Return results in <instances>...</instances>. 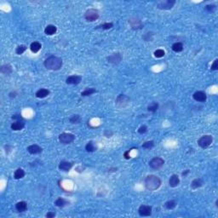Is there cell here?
I'll list each match as a JSON object with an SVG mask.
<instances>
[{"label": "cell", "mask_w": 218, "mask_h": 218, "mask_svg": "<svg viewBox=\"0 0 218 218\" xmlns=\"http://www.w3.org/2000/svg\"><path fill=\"white\" fill-rule=\"evenodd\" d=\"M73 162H68V161H61L59 164V169L61 170V171H64V172H68L69 170L73 168Z\"/></svg>", "instance_id": "15"}, {"label": "cell", "mask_w": 218, "mask_h": 218, "mask_svg": "<svg viewBox=\"0 0 218 218\" xmlns=\"http://www.w3.org/2000/svg\"><path fill=\"white\" fill-rule=\"evenodd\" d=\"M16 209L18 212H24L27 209V204L25 201H20L16 203Z\"/></svg>", "instance_id": "23"}, {"label": "cell", "mask_w": 218, "mask_h": 218, "mask_svg": "<svg viewBox=\"0 0 218 218\" xmlns=\"http://www.w3.org/2000/svg\"><path fill=\"white\" fill-rule=\"evenodd\" d=\"M49 95V90L47 89H44V88H42L39 89L35 94V96L37 98H39V99H43V98H45L46 96H48Z\"/></svg>", "instance_id": "18"}, {"label": "cell", "mask_w": 218, "mask_h": 218, "mask_svg": "<svg viewBox=\"0 0 218 218\" xmlns=\"http://www.w3.org/2000/svg\"><path fill=\"white\" fill-rule=\"evenodd\" d=\"M0 71H1V73H3V74H5V75H9L10 73L13 72V69H12L11 65L4 64L1 66Z\"/></svg>", "instance_id": "22"}, {"label": "cell", "mask_w": 218, "mask_h": 218, "mask_svg": "<svg viewBox=\"0 0 218 218\" xmlns=\"http://www.w3.org/2000/svg\"><path fill=\"white\" fill-rule=\"evenodd\" d=\"M204 185V181L201 178H196L191 182V187L193 189H198Z\"/></svg>", "instance_id": "20"}, {"label": "cell", "mask_w": 218, "mask_h": 218, "mask_svg": "<svg viewBox=\"0 0 218 218\" xmlns=\"http://www.w3.org/2000/svg\"><path fill=\"white\" fill-rule=\"evenodd\" d=\"M188 173H189V170H186V171L182 172V176H183V177H186V176L187 175V174H188Z\"/></svg>", "instance_id": "42"}, {"label": "cell", "mask_w": 218, "mask_h": 218, "mask_svg": "<svg viewBox=\"0 0 218 218\" xmlns=\"http://www.w3.org/2000/svg\"><path fill=\"white\" fill-rule=\"evenodd\" d=\"M171 49L174 52L176 53H179V52H182L183 50V44L181 42H177V43H174L171 46Z\"/></svg>", "instance_id": "24"}, {"label": "cell", "mask_w": 218, "mask_h": 218, "mask_svg": "<svg viewBox=\"0 0 218 218\" xmlns=\"http://www.w3.org/2000/svg\"><path fill=\"white\" fill-rule=\"evenodd\" d=\"M44 65L48 70L58 71L61 68V66L63 65V61H62L61 58L52 56H49L45 59Z\"/></svg>", "instance_id": "1"}, {"label": "cell", "mask_w": 218, "mask_h": 218, "mask_svg": "<svg viewBox=\"0 0 218 218\" xmlns=\"http://www.w3.org/2000/svg\"><path fill=\"white\" fill-rule=\"evenodd\" d=\"M97 90L94 88H87L85 89L83 92H81V96H91L95 93H96Z\"/></svg>", "instance_id": "28"}, {"label": "cell", "mask_w": 218, "mask_h": 218, "mask_svg": "<svg viewBox=\"0 0 218 218\" xmlns=\"http://www.w3.org/2000/svg\"><path fill=\"white\" fill-rule=\"evenodd\" d=\"M113 27V23L112 22H106L101 25H99L96 27V29H101V30H109Z\"/></svg>", "instance_id": "29"}, {"label": "cell", "mask_w": 218, "mask_h": 218, "mask_svg": "<svg viewBox=\"0 0 218 218\" xmlns=\"http://www.w3.org/2000/svg\"><path fill=\"white\" fill-rule=\"evenodd\" d=\"M69 202L68 201H66L65 199L63 198H58L55 201V204L56 205L57 207H60V208H61V207H64L66 206V204H68Z\"/></svg>", "instance_id": "27"}, {"label": "cell", "mask_w": 218, "mask_h": 218, "mask_svg": "<svg viewBox=\"0 0 218 218\" xmlns=\"http://www.w3.org/2000/svg\"><path fill=\"white\" fill-rule=\"evenodd\" d=\"M82 80V77L79 75H71L66 78V83L67 84H73V85H77L79 84Z\"/></svg>", "instance_id": "12"}, {"label": "cell", "mask_w": 218, "mask_h": 218, "mask_svg": "<svg viewBox=\"0 0 218 218\" xmlns=\"http://www.w3.org/2000/svg\"><path fill=\"white\" fill-rule=\"evenodd\" d=\"M193 98L196 101H199V102H204L207 99V96L204 91H196L193 95Z\"/></svg>", "instance_id": "13"}, {"label": "cell", "mask_w": 218, "mask_h": 218, "mask_svg": "<svg viewBox=\"0 0 218 218\" xmlns=\"http://www.w3.org/2000/svg\"><path fill=\"white\" fill-rule=\"evenodd\" d=\"M179 184H180V178H179V177H178L177 175H176V174L172 175L170 177V179H169V185H170V187H176Z\"/></svg>", "instance_id": "17"}, {"label": "cell", "mask_w": 218, "mask_h": 218, "mask_svg": "<svg viewBox=\"0 0 218 218\" xmlns=\"http://www.w3.org/2000/svg\"><path fill=\"white\" fill-rule=\"evenodd\" d=\"M129 98L128 96H126L125 95H119V96L117 97V100H116V105L118 106L119 107H124L128 105L129 103Z\"/></svg>", "instance_id": "10"}, {"label": "cell", "mask_w": 218, "mask_h": 218, "mask_svg": "<svg viewBox=\"0 0 218 218\" xmlns=\"http://www.w3.org/2000/svg\"><path fill=\"white\" fill-rule=\"evenodd\" d=\"M164 164V160L160 157H155L149 161V166L154 170H159Z\"/></svg>", "instance_id": "7"}, {"label": "cell", "mask_w": 218, "mask_h": 218, "mask_svg": "<svg viewBox=\"0 0 218 218\" xmlns=\"http://www.w3.org/2000/svg\"><path fill=\"white\" fill-rule=\"evenodd\" d=\"M25 127V123L23 120H17V121L12 123L10 128L12 130H15V131H19V130H21Z\"/></svg>", "instance_id": "16"}, {"label": "cell", "mask_w": 218, "mask_h": 218, "mask_svg": "<svg viewBox=\"0 0 218 218\" xmlns=\"http://www.w3.org/2000/svg\"><path fill=\"white\" fill-rule=\"evenodd\" d=\"M213 142V137L211 135H204L198 140V145L203 149L209 147Z\"/></svg>", "instance_id": "4"}, {"label": "cell", "mask_w": 218, "mask_h": 218, "mask_svg": "<svg viewBox=\"0 0 218 218\" xmlns=\"http://www.w3.org/2000/svg\"><path fill=\"white\" fill-rule=\"evenodd\" d=\"M57 32V27L54 25H48L45 29H44V33L49 36H52Z\"/></svg>", "instance_id": "19"}, {"label": "cell", "mask_w": 218, "mask_h": 218, "mask_svg": "<svg viewBox=\"0 0 218 218\" xmlns=\"http://www.w3.org/2000/svg\"><path fill=\"white\" fill-rule=\"evenodd\" d=\"M152 210H153L152 206L142 204L139 207L138 213L141 217H150L152 215Z\"/></svg>", "instance_id": "8"}, {"label": "cell", "mask_w": 218, "mask_h": 218, "mask_svg": "<svg viewBox=\"0 0 218 218\" xmlns=\"http://www.w3.org/2000/svg\"><path fill=\"white\" fill-rule=\"evenodd\" d=\"M164 55H165V52H164V50L162 49H156V50L154 51V56L156 57V58H162V57L164 56Z\"/></svg>", "instance_id": "34"}, {"label": "cell", "mask_w": 218, "mask_h": 218, "mask_svg": "<svg viewBox=\"0 0 218 218\" xmlns=\"http://www.w3.org/2000/svg\"><path fill=\"white\" fill-rule=\"evenodd\" d=\"M85 150L87 152H89V153H93V152H95L96 150V146L94 145L93 142L90 141L85 146Z\"/></svg>", "instance_id": "31"}, {"label": "cell", "mask_w": 218, "mask_h": 218, "mask_svg": "<svg viewBox=\"0 0 218 218\" xmlns=\"http://www.w3.org/2000/svg\"><path fill=\"white\" fill-rule=\"evenodd\" d=\"M177 203L176 202L175 200H168V201H166V202L164 203V208L166 210H170L175 209L177 207Z\"/></svg>", "instance_id": "25"}, {"label": "cell", "mask_w": 218, "mask_h": 218, "mask_svg": "<svg viewBox=\"0 0 218 218\" xmlns=\"http://www.w3.org/2000/svg\"><path fill=\"white\" fill-rule=\"evenodd\" d=\"M159 103L158 102H156V101H153L152 103H150L149 105L147 106V110L149 111V112H151V113H155V112H157V110L159 109Z\"/></svg>", "instance_id": "30"}, {"label": "cell", "mask_w": 218, "mask_h": 218, "mask_svg": "<svg viewBox=\"0 0 218 218\" xmlns=\"http://www.w3.org/2000/svg\"><path fill=\"white\" fill-rule=\"evenodd\" d=\"M59 142L61 143V144H70L72 143L73 141L75 140V136L73 134L71 133H61L60 136H59Z\"/></svg>", "instance_id": "5"}, {"label": "cell", "mask_w": 218, "mask_h": 218, "mask_svg": "<svg viewBox=\"0 0 218 218\" xmlns=\"http://www.w3.org/2000/svg\"><path fill=\"white\" fill-rule=\"evenodd\" d=\"M216 206H217V207L218 208V199H217V200H216Z\"/></svg>", "instance_id": "43"}, {"label": "cell", "mask_w": 218, "mask_h": 218, "mask_svg": "<svg viewBox=\"0 0 218 218\" xmlns=\"http://www.w3.org/2000/svg\"><path fill=\"white\" fill-rule=\"evenodd\" d=\"M129 152H130V150H128V151H126V152H124V158L126 159H130V157H129Z\"/></svg>", "instance_id": "41"}, {"label": "cell", "mask_w": 218, "mask_h": 218, "mask_svg": "<svg viewBox=\"0 0 218 218\" xmlns=\"http://www.w3.org/2000/svg\"><path fill=\"white\" fill-rule=\"evenodd\" d=\"M176 4V0H164L161 1L157 4V8L162 10H169L174 7Z\"/></svg>", "instance_id": "6"}, {"label": "cell", "mask_w": 218, "mask_h": 218, "mask_svg": "<svg viewBox=\"0 0 218 218\" xmlns=\"http://www.w3.org/2000/svg\"><path fill=\"white\" fill-rule=\"evenodd\" d=\"M144 183H145L146 188L147 190L155 191V190H157V189H159L160 187L162 182L159 177H157L155 175H148L146 177Z\"/></svg>", "instance_id": "2"}, {"label": "cell", "mask_w": 218, "mask_h": 218, "mask_svg": "<svg viewBox=\"0 0 218 218\" xmlns=\"http://www.w3.org/2000/svg\"><path fill=\"white\" fill-rule=\"evenodd\" d=\"M211 70H212V71H217V70H218V60L217 59H216V60L214 61V62H213L212 65H211Z\"/></svg>", "instance_id": "39"}, {"label": "cell", "mask_w": 218, "mask_h": 218, "mask_svg": "<svg viewBox=\"0 0 218 218\" xmlns=\"http://www.w3.org/2000/svg\"><path fill=\"white\" fill-rule=\"evenodd\" d=\"M81 119L80 116L79 114H75V115H73L70 119H69V121L71 124H79L80 122Z\"/></svg>", "instance_id": "33"}, {"label": "cell", "mask_w": 218, "mask_h": 218, "mask_svg": "<svg viewBox=\"0 0 218 218\" xmlns=\"http://www.w3.org/2000/svg\"><path fill=\"white\" fill-rule=\"evenodd\" d=\"M27 152L31 154H39L43 152V148L37 144H32L27 147Z\"/></svg>", "instance_id": "14"}, {"label": "cell", "mask_w": 218, "mask_h": 218, "mask_svg": "<svg viewBox=\"0 0 218 218\" xmlns=\"http://www.w3.org/2000/svg\"><path fill=\"white\" fill-rule=\"evenodd\" d=\"M56 216V214L55 213V212H52V211H49V212H48L46 215H45V217L47 218H53V217H55Z\"/></svg>", "instance_id": "40"}, {"label": "cell", "mask_w": 218, "mask_h": 218, "mask_svg": "<svg viewBox=\"0 0 218 218\" xmlns=\"http://www.w3.org/2000/svg\"><path fill=\"white\" fill-rule=\"evenodd\" d=\"M153 36H154L153 32H147L145 35L143 36V39H144V40L145 41L148 42V41L152 40V37H153Z\"/></svg>", "instance_id": "36"}, {"label": "cell", "mask_w": 218, "mask_h": 218, "mask_svg": "<svg viewBox=\"0 0 218 218\" xmlns=\"http://www.w3.org/2000/svg\"><path fill=\"white\" fill-rule=\"evenodd\" d=\"M26 50V46L24 44H21L16 47V53L17 55H22Z\"/></svg>", "instance_id": "32"}, {"label": "cell", "mask_w": 218, "mask_h": 218, "mask_svg": "<svg viewBox=\"0 0 218 218\" xmlns=\"http://www.w3.org/2000/svg\"><path fill=\"white\" fill-rule=\"evenodd\" d=\"M129 24L130 25V26H131V28L132 29H135V30H137V29H141L142 27V21L140 20V19H138L137 17H132V18H130L129 20Z\"/></svg>", "instance_id": "11"}, {"label": "cell", "mask_w": 218, "mask_h": 218, "mask_svg": "<svg viewBox=\"0 0 218 218\" xmlns=\"http://www.w3.org/2000/svg\"><path fill=\"white\" fill-rule=\"evenodd\" d=\"M216 5L215 4H207L206 6H205V9L207 10V11H209V12H213L215 9H216Z\"/></svg>", "instance_id": "37"}, {"label": "cell", "mask_w": 218, "mask_h": 218, "mask_svg": "<svg viewBox=\"0 0 218 218\" xmlns=\"http://www.w3.org/2000/svg\"><path fill=\"white\" fill-rule=\"evenodd\" d=\"M99 17H100V13L96 9H89L84 13V19L89 22L96 21V20H98Z\"/></svg>", "instance_id": "3"}, {"label": "cell", "mask_w": 218, "mask_h": 218, "mask_svg": "<svg viewBox=\"0 0 218 218\" xmlns=\"http://www.w3.org/2000/svg\"><path fill=\"white\" fill-rule=\"evenodd\" d=\"M41 48H42V44L38 41L32 42V44H30V49H31L32 53H38L41 49Z\"/></svg>", "instance_id": "21"}, {"label": "cell", "mask_w": 218, "mask_h": 218, "mask_svg": "<svg viewBox=\"0 0 218 218\" xmlns=\"http://www.w3.org/2000/svg\"><path fill=\"white\" fill-rule=\"evenodd\" d=\"M147 131V127L146 125H142L139 129H138V133L139 134H145Z\"/></svg>", "instance_id": "38"}, {"label": "cell", "mask_w": 218, "mask_h": 218, "mask_svg": "<svg viewBox=\"0 0 218 218\" xmlns=\"http://www.w3.org/2000/svg\"><path fill=\"white\" fill-rule=\"evenodd\" d=\"M25 177V171L21 168H18L14 173V178L16 180H20Z\"/></svg>", "instance_id": "26"}, {"label": "cell", "mask_w": 218, "mask_h": 218, "mask_svg": "<svg viewBox=\"0 0 218 218\" xmlns=\"http://www.w3.org/2000/svg\"><path fill=\"white\" fill-rule=\"evenodd\" d=\"M143 148H146V149H151L154 147V141H147V142H145L142 146Z\"/></svg>", "instance_id": "35"}, {"label": "cell", "mask_w": 218, "mask_h": 218, "mask_svg": "<svg viewBox=\"0 0 218 218\" xmlns=\"http://www.w3.org/2000/svg\"><path fill=\"white\" fill-rule=\"evenodd\" d=\"M122 59H123V56L121 53H113L112 55H110L109 56H107V61L109 63H112L113 65L119 64L121 62Z\"/></svg>", "instance_id": "9"}]
</instances>
